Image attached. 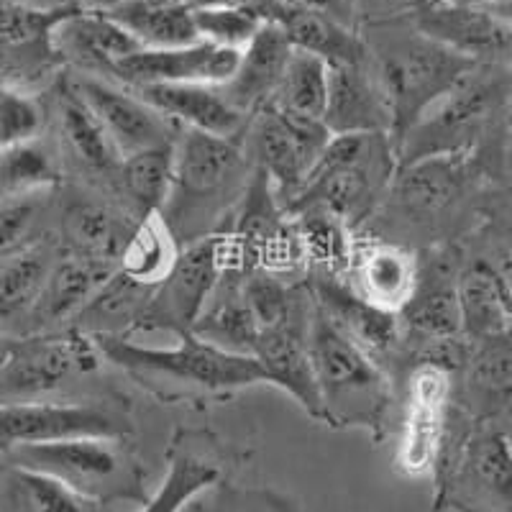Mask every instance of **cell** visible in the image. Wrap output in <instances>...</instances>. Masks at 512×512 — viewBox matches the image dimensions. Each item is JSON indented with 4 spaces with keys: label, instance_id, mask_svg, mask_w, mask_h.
Returning <instances> with one entry per match:
<instances>
[{
    "label": "cell",
    "instance_id": "obj_53",
    "mask_svg": "<svg viewBox=\"0 0 512 512\" xmlns=\"http://www.w3.org/2000/svg\"><path fill=\"white\" fill-rule=\"evenodd\" d=\"M387 3H392V0H356V6H359V13H361V8H382V6H387Z\"/></svg>",
    "mask_w": 512,
    "mask_h": 512
},
{
    "label": "cell",
    "instance_id": "obj_19",
    "mask_svg": "<svg viewBox=\"0 0 512 512\" xmlns=\"http://www.w3.org/2000/svg\"><path fill=\"white\" fill-rule=\"evenodd\" d=\"M405 13L423 34L474 62L507 64L512 59V21L487 8L454 0H415Z\"/></svg>",
    "mask_w": 512,
    "mask_h": 512
},
{
    "label": "cell",
    "instance_id": "obj_29",
    "mask_svg": "<svg viewBox=\"0 0 512 512\" xmlns=\"http://www.w3.org/2000/svg\"><path fill=\"white\" fill-rule=\"evenodd\" d=\"M326 126L331 134H390V111L372 59L354 64H331Z\"/></svg>",
    "mask_w": 512,
    "mask_h": 512
},
{
    "label": "cell",
    "instance_id": "obj_3",
    "mask_svg": "<svg viewBox=\"0 0 512 512\" xmlns=\"http://www.w3.org/2000/svg\"><path fill=\"white\" fill-rule=\"evenodd\" d=\"M254 169L249 131L216 136L180 126L175 139V180L162 221L177 244L187 246L216 231L239 203Z\"/></svg>",
    "mask_w": 512,
    "mask_h": 512
},
{
    "label": "cell",
    "instance_id": "obj_12",
    "mask_svg": "<svg viewBox=\"0 0 512 512\" xmlns=\"http://www.w3.org/2000/svg\"><path fill=\"white\" fill-rule=\"evenodd\" d=\"M418 280L405 308L400 310V323L405 341H402V359L397 367L395 382L402 379L410 356L420 346L431 341H448L459 338L461 310H459V274L464 264V244L428 246L418 251Z\"/></svg>",
    "mask_w": 512,
    "mask_h": 512
},
{
    "label": "cell",
    "instance_id": "obj_6",
    "mask_svg": "<svg viewBox=\"0 0 512 512\" xmlns=\"http://www.w3.org/2000/svg\"><path fill=\"white\" fill-rule=\"evenodd\" d=\"M310 359L323 402V423L346 431L361 428L382 443L392 431L397 384L367 351L333 326L315 305L310 318Z\"/></svg>",
    "mask_w": 512,
    "mask_h": 512
},
{
    "label": "cell",
    "instance_id": "obj_17",
    "mask_svg": "<svg viewBox=\"0 0 512 512\" xmlns=\"http://www.w3.org/2000/svg\"><path fill=\"white\" fill-rule=\"evenodd\" d=\"M331 136L323 121L297 116L277 103H267L251 118L249 149L254 164L267 172L285 210L308 180Z\"/></svg>",
    "mask_w": 512,
    "mask_h": 512
},
{
    "label": "cell",
    "instance_id": "obj_38",
    "mask_svg": "<svg viewBox=\"0 0 512 512\" xmlns=\"http://www.w3.org/2000/svg\"><path fill=\"white\" fill-rule=\"evenodd\" d=\"M52 267V249L41 241L0 259V320L31 318Z\"/></svg>",
    "mask_w": 512,
    "mask_h": 512
},
{
    "label": "cell",
    "instance_id": "obj_36",
    "mask_svg": "<svg viewBox=\"0 0 512 512\" xmlns=\"http://www.w3.org/2000/svg\"><path fill=\"white\" fill-rule=\"evenodd\" d=\"M108 16L134 36L144 49H172L198 41L190 3L126 0Z\"/></svg>",
    "mask_w": 512,
    "mask_h": 512
},
{
    "label": "cell",
    "instance_id": "obj_31",
    "mask_svg": "<svg viewBox=\"0 0 512 512\" xmlns=\"http://www.w3.org/2000/svg\"><path fill=\"white\" fill-rule=\"evenodd\" d=\"M57 113L62 139L72 159L85 172L116 187L123 157L103 123H100V118L93 113V108L77 93L72 77H64L62 85H59Z\"/></svg>",
    "mask_w": 512,
    "mask_h": 512
},
{
    "label": "cell",
    "instance_id": "obj_5",
    "mask_svg": "<svg viewBox=\"0 0 512 512\" xmlns=\"http://www.w3.org/2000/svg\"><path fill=\"white\" fill-rule=\"evenodd\" d=\"M510 67L477 64L425 113L397 146V167L441 154H479L502 182V149L510 134Z\"/></svg>",
    "mask_w": 512,
    "mask_h": 512
},
{
    "label": "cell",
    "instance_id": "obj_9",
    "mask_svg": "<svg viewBox=\"0 0 512 512\" xmlns=\"http://www.w3.org/2000/svg\"><path fill=\"white\" fill-rule=\"evenodd\" d=\"M8 464L59 479L98 505H144L146 466L131 436H85L70 441L21 446L6 454Z\"/></svg>",
    "mask_w": 512,
    "mask_h": 512
},
{
    "label": "cell",
    "instance_id": "obj_42",
    "mask_svg": "<svg viewBox=\"0 0 512 512\" xmlns=\"http://www.w3.org/2000/svg\"><path fill=\"white\" fill-rule=\"evenodd\" d=\"M59 180L57 159L39 139L0 149V200L54 190Z\"/></svg>",
    "mask_w": 512,
    "mask_h": 512
},
{
    "label": "cell",
    "instance_id": "obj_28",
    "mask_svg": "<svg viewBox=\"0 0 512 512\" xmlns=\"http://www.w3.org/2000/svg\"><path fill=\"white\" fill-rule=\"evenodd\" d=\"M116 269V264L98 262V259H88V256L72 254V251L57 256L47 285H44V292H41L39 303H36L34 313L29 318L31 331H59L64 323L70 328L72 320L93 300L100 285Z\"/></svg>",
    "mask_w": 512,
    "mask_h": 512
},
{
    "label": "cell",
    "instance_id": "obj_15",
    "mask_svg": "<svg viewBox=\"0 0 512 512\" xmlns=\"http://www.w3.org/2000/svg\"><path fill=\"white\" fill-rule=\"evenodd\" d=\"M103 361L88 333L75 328L16 338L0 369V402L41 400L77 374H93Z\"/></svg>",
    "mask_w": 512,
    "mask_h": 512
},
{
    "label": "cell",
    "instance_id": "obj_47",
    "mask_svg": "<svg viewBox=\"0 0 512 512\" xmlns=\"http://www.w3.org/2000/svg\"><path fill=\"white\" fill-rule=\"evenodd\" d=\"M297 6L318 11L323 16L333 18L338 24L349 26V29H359V6L356 0H295Z\"/></svg>",
    "mask_w": 512,
    "mask_h": 512
},
{
    "label": "cell",
    "instance_id": "obj_21",
    "mask_svg": "<svg viewBox=\"0 0 512 512\" xmlns=\"http://www.w3.org/2000/svg\"><path fill=\"white\" fill-rule=\"evenodd\" d=\"M310 318H313V295L292 318L256 336L254 359L262 364L267 382L277 384L310 418L323 423V402L310 359Z\"/></svg>",
    "mask_w": 512,
    "mask_h": 512
},
{
    "label": "cell",
    "instance_id": "obj_1",
    "mask_svg": "<svg viewBox=\"0 0 512 512\" xmlns=\"http://www.w3.org/2000/svg\"><path fill=\"white\" fill-rule=\"evenodd\" d=\"M497 169L479 154H441L397 167L377 216L361 233L397 241L415 251L464 241L482 218Z\"/></svg>",
    "mask_w": 512,
    "mask_h": 512
},
{
    "label": "cell",
    "instance_id": "obj_52",
    "mask_svg": "<svg viewBox=\"0 0 512 512\" xmlns=\"http://www.w3.org/2000/svg\"><path fill=\"white\" fill-rule=\"evenodd\" d=\"M13 346H16V338H11V336H0V369L6 367V361L11 359Z\"/></svg>",
    "mask_w": 512,
    "mask_h": 512
},
{
    "label": "cell",
    "instance_id": "obj_22",
    "mask_svg": "<svg viewBox=\"0 0 512 512\" xmlns=\"http://www.w3.org/2000/svg\"><path fill=\"white\" fill-rule=\"evenodd\" d=\"M241 52L213 41L198 39L185 47L141 49L113 72V82L136 90L144 85H180V82H208L223 85L236 75Z\"/></svg>",
    "mask_w": 512,
    "mask_h": 512
},
{
    "label": "cell",
    "instance_id": "obj_24",
    "mask_svg": "<svg viewBox=\"0 0 512 512\" xmlns=\"http://www.w3.org/2000/svg\"><path fill=\"white\" fill-rule=\"evenodd\" d=\"M418 251L397 241L356 233V249L349 269V285L377 308L400 313L418 280Z\"/></svg>",
    "mask_w": 512,
    "mask_h": 512
},
{
    "label": "cell",
    "instance_id": "obj_11",
    "mask_svg": "<svg viewBox=\"0 0 512 512\" xmlns=\"http://www.w3.org/2000/svg\"><path fill=\"white\" fill-rule=\"evenodd\" d=\"M228 264L231 249L221 228L182 246L177 262L154 290L136 331H167L175 338L195 331Z\"/></svg>",
    "mask_w": 512,
    "mask_h": 512
},
{
    "label": "cell",
    "instance_id": "obj_39",
    "mask_svg": "<svg viewBox=\"0 0 512 512\" xmlns=\"http://www.w3.org/2000/svg\"><path fill=\"white\" fill-rule=\"evenodd\" d=\"M6 512H103V505L82 497L59 479L24 466L0 469Z\"/></svg>",
    "mask_w": 512,
    "mask_h": 512
},
{
    "label": "cell",
    "instance_id": "obj_32",
    "mask_svg": "<svg viewBox=\"0 0 512 512\" xmlns=\"http://www.w3.org/2000/svg\"><path fill=\"white\" fill-rule=\"evenodd\" d=\"M128 216H131L128 210H118L108 200L77 195L67 203L62 216L67 251L118 267L123 246L139 223Z\"/></svg>",
    "mask_w": 512,
    "mask_h": 512
},
{
    "label": "cell",
    "instance_id": "obj_45",
    "mask_svg": "<svg viewBox=\"0 0 512 512\" xmlns=\"http://www.w3.org/2000/svg\"><path fill=\"white\" fill-rule=\"evenodd\" d=\"M47 126V111L34 93L0 80V149L36 141Z\"/></svg>",
    "mask_w": 512,
    "mask_h": 512
},
{
    "label": "cell",
    "instance_id": "obj_49",
    "mask_svg": "<svg viewBox=\"0 0 512 512\" xmlns=\"http://www.w3.org/2000/svg\"><path fill=\"white\" fill-rule=\"evenodd\" d=\"M75 3L82 8V11L111 13V11H116L121 3H126V0H75Z\"/></svg>",
    "mask_w": 512,
    "mask_h": 512
},
{
    "label": "cell",
    "instance_id": "obj_35",
    "mask_svg": "<svg viewBox=\"0 0 512 512\" xmlns=\"http://www.w3.org/2000/svg\"><path fill=\"white\" fill-rule=\"evenodd\" d=\"M172 180H175V141L123 157L116 190L121 192L123 208L136 221H144L162 213L172 192Z\"/></svg>",
    "mask_w": 512,
    "mask_h": 512
},
{
    "label": "cell",
    "instance_id": "obj_48",
    "mask_svg": "<svg viewBox=\"0 0 512 512\" xmlns=\"http://www.w3.org/2000/svg\"><path fill=\"white\" fill-rule=\"evenodd\" d=\"M0 6H24V8H41V11H52V8L77 6L75 0H0Z\"/></svg>",
    "mask_w": 512,
    "mask_h": 512
},
{
    "label": "cell",
    "instance_id": "obj_33",
    "mask_svg": "<svg viewBox=\"0 0 512 512\" xmlns=\"http://www.w3.org/2000/svg\"><path fill=\"white\" fill-rule=\"evenodd\" d=\"M244 277L246 269L228 264L192 333H198L200 338L226 351H233V354L254 356L259 328H256V320L251 315L249 303H246Z\"/></svg>",
    "mask_w": 512,
    "mask_h": 512
},
{
    "label": "cell",
    "instance_id": "obj_55",
    "mask_svg": "<svg viewBox=\"0 0 512 512\" xmlns=\"http://www.w3.org/2000/svg\"><path fill=\"white\" fill-rule=\"evenodd\" d=\"M169 3H187V0H169Z\"/></svg>",
    "mask_w": 512,
    "mask_h": 512
},
{
    "label": "cell",
    "instance_id": "obj_51",
    "mask_svg": "<svg viewBox=\"0 0 512 512\" xmlns=\"http://www.w3.org/2000/svg\"><path fill=\"white\" fill-rule=\"evenodd\" d=\"M492 423H495L497 428H500V433H502V436H505L507 446H510V451H512V405L505 410V413L500 415V418L492 420Z\"/></svg>",
    "mask_w": 512,
    "mask_h": 512
},
{
    "label": "cell",
    "instance_id": "obj_27",
    "mask_svg": "<svg viewBox=\"0 0 512 512\" xmlns=\"http://www.w3.org/2000/svg\"><path fill=\"white\" fill-rule=\"evenodd\" d=\"M459 310L466 341L495 336L512 326V280L466 246L459 274Z\"/></svg>",
    "mask_w": 512,
    "mask_h": 512
},
{
    "label": "cell",
    "instance_id": "obj_14",
    "mask_svg": "<svg viewBox=\"0 0 512 512\" xmlns=\"http://www.w3.org/2000/svg\"><path fill=\"white\" fill-rule=\"evenodd\" d=\"M167 474L139 512H185L208 489L231 482L251 459L249 448L226 441L210 428H177L167 446Z\"/></svg>",
    "mask_w": 512,
    "mask_h": 512
},
{
    "label": "cell",
    "instance_id": "obj_25",
    "mask_svg": "<svg viewBox=\"0 0 512 512\" xmlns=\"http://www.w3.org/2000/svg\"><path fill=\"white\" fill-rule=\"evenodd\" d=\"M54 49L62 62L75 67L77 75L113 80L118 62L144 47L108 13L75 8L54 29Z\"/></svg>",
    "mask_w": 512,
    "mask_h": 512
},
{
    "label": "cell",
    "instance_id": "obj_18",
    "mask_svg": "<svg viewBox=\"0 0 512 512\" xmlns=\"http://www.w3.org/2000/svg\"><path fill=\"white\" fill-rule=\"evenodd\" d=\"M305 282L315 305L326 313L333 326L351 338L361 351H367L395 379L402 359V341H405L400 315L387 313L364 300L344 277L308 272Z\"/></svg>",
    "mask_w": 512,
    "mask_h": 512
},
{
    "label": "cell",
    "instance_id": "obj_41",
    "mask_svg": "<svg viewBox=\"0 0 512 512\" xmlns=\"http://www.w3.org/2000/svg\"><path fill=\"white\" fill-rule=\"evenodd\" d=\"M177 254H180V244L162 216H149L136 223L128 236L121 259H118V269L144 285L157 287L177 262Z\"/></svg>",
    "mask_w": 512,
    "mask_h": 512
},
{
    "label": "cell",
    "instance_id": "obj_46",
    "mask_svg": "<svg viewBox=\"0 0 512 512\" xmlns=\"http://www.w3.org/2000/svg\"><path fill=\"white\" fill-rule=\"evenodd\" d=\"M47 195L49 190L0 200V259L36 244L34 233L47 208Z\"/></svg>",
    "mask_w": 512,
    "mask_h": 512
},
{
    "label": "cell",
    "instance_id": "obj_34",
    "mask_svg": "<svg viewBox=\"0 0 512 512\" xmlns=\"http://www.w3.org/2000/svg\"><path fill=\"white\" fill-rule=\"evenodd\" d=\"M154 290H157L154 285H144L116 269L100 285L93 300L72 320L70 328L88 333V336H131L139 326Z\"/></svg>",
    "mask_w": 512,
    "mask_h": 512
},
{
    "label": "cell",
    "instance_id": "obj_20",
    "mask_svg": "<svg viewBox=\"0 0 512 512\" xmlns=\"http://www.w3.org/2000/svg\"><path fill=\"white\" fill-rule=\"evenodd\" d=\"M72 82L82 100L100 118L121 157L152 149V146L172 144L180 134V126L175 121L154 111L152 105L131 88L90 75H72Z\"/></svg>",
    "mask_w": 512,
    "mask_h": 512
},
{
    "label": "cell",
    "instance_id": "obj_23",
    "mask_svg": "<svg viewBox=\"0 0 512 512\" xmlns=\"http://www.w3.org/2000/svg\"><path fill=\"white\" fill-rule=\"evenodd\" d=\"M454 400L477 423H492L512 405V326L469 341L464 367L454 377Z\"/></svg>",
    "mask_w": 512,
    "mask_h": 512
},
{
    "label": "cell",
    "instance_id": "obj_43",
    "mask_svg": "<svg viewBox=\"0 0 512 512\" xmlns=\"http://www.w3.org/2000/svg\"><path fill=\"white\" fill-rule=\"evenodd\" d=\"M192 18L200 39L239 52H244L259 29L267 24L254 11L236 3H198L192 6Z\"/></svg>",
    "mask_w": 512,
    "mask_h": 512
},
{
    "label": "cell",
    "instance_id": "obj_16",
    "mask_svg": "<svg viewBox=\"0 0 512 512\" xmlns=\"http://www.w3.org/2000/svg\"><path fill=\"white\" fill-rule=\"evenodd\" d=\"M454 400V374L418 361L402 374V423L395 464L408 479H433Z\"/></svg>",
    "mask_w": 512,
    "mask_h": 512
},
{
    "label": "cell",
    "instance_id": "obj_30",
    "mask_svg": "<svg viewBox=\"0 0 512 512\" xmlns=\"http://www.w3.org/2000/svg\"><path fill=\"white\" fill-rule=\"evenodd\" d=\"M295 47L277 24H264L249 47L241 52L236 75L223 82L221 90L244 116L254 118L280 88Z\"/></svg>",
    "mask_w": 512,
    "mask_h": 512
},
{
    "label": "cell",
    "instance_id": "obj_50",
    "mask_svg": "<svg viewBox=\"0 0 512 512\" xmlns=\"http://www.w3.org/2000/svg\"><path fill=\"white\" fill-rule=\"evenodd\" d=\"M502 187H512V128L502 149Z\"/></svg>",
    "mask_w": 512,
    "mask_h": 512
},
{
    "label": "cell",
    "instance_id": "obj_13",
    "mask_svg": "<svg viewBox=\"0 0 512 512\" xmlns=\"http://www.w3.org/2000/svg\"><path fill=\"white\" fill-rule=\"evenodd\" d=\"M134 423L121 402H0V454L21 446L85 436H131Z\"/></svg>",
    "mask_w": 512,
    "mask_h": 512
},
{
    "label": "cell",
    "instance_id": "obj_4",
    "mask_svg": "<svg viewBox=\"0 0 512 512\" xmlns=\"http://www.w3.org/2000/svg\"><path fill=\"white\" fill-rule=\"evenodd\" d=\"M405 21V26L395 18L377 21L372 26V39L364 36L374 75L390 111V139L395 152L410 128L438 100L446 98L477 64H482L423 34L408 13Z\"/></svg>",
    "mask_w": 512,
    "mask_h": 512
},
{
    "label": "cell",
    "instance_id": "obj_2",
    "mask_svg": "<svg viewBox=\"0 0 512 512\" xmlns=\"http://www.w3.org/2000/svg\"><path fill=\"white\" fill-rule=\"evenodd\" d=\"M103 361L121 369L146 395L164 405L213 408L239 395L246 387L267 382L254 356L233 354L210 344L198 333H185L175 346H144L128 336H90Z\"/></svg>",
    "mask_w": 512,
    "mask_h": 512
},
{
    "label": "cell",
    "instance_id": "obj_7",
    "mask_svg": "<svg viewBox=\"0 0 512 512\" xmlns=\"http://www.w3.org/2000/svg\"><path fill=\"white\" fill-rule=\"evenodd\" d=\"M433 484V512H512V451L500 428L451 400Z\"/></svg>",
    "mask_w": 512,
    "mask_h": 512
},
{
    "label": "cell",
    "instance_id": "obj_44",
    "mask_svg": "<svg viewBox=\"0 0 512 512\" xmlns=\"http://www.w3.org/2000/svg\"><path fill=\"white\" fill-rule=\"evenodd\" d=\"M185 512H297V505L280 489L241 487L231 479L192 500Z\"/></svg>",
    "mask_w": 512,
    "mask_h": 512
},
{
    "label": "cell",
    "instance_id": "obj_37",
    "mask_svg": "<svg viewBox=\"0 0 512 512\" xmlns=\"http://www.w3.org/2000/svg\"><path fill=\"white\" fill-rule=\"evenodd\" d=\"M295 221L297 236L303 244L308 272L333 274V277H349L351 259L356 249V231L344 223L331 210L308 205L290 213Z\"/></svg>",
    "mask_w": 512,
    "mask_h": 512
},
{
    "label": "cell",
    "instance_id": "obj_8",
    "mask_svg": "<svg viewBox=\"0 0 512 512\" xmlns=\"http://www.w3.org/2000/svg\"><path fill=\"white\" fill-rule=\"evenodd\" d=\"M395 172L397 152L390 134H333L287 213L318 205L361 233L377 216Z\"/></svg>",
    "mask_w": 512,
    "mask_h": 512
},
{
    "label": "cell",
    "instance_id": "obj_26",
    "mask_svg": "<svg viewBox=\"0 0 512 512\" xmlns=\"http://www.w3.org/2000/svg\"><path fill=\"white\" fill-rule=\"evenodd\" d=\"M154 111L175 121L177 126L195 128L216 136L246 134L251 118L226 98L221 85L208 82H180V85H144L136 88Z\"/></svg>",
    "mask_w": 512,
    "mask_h": 512
},
{
    "label": "cell",
    "instance_id": "obj_10",
    "mask_svg": "<svg viewBox=\"0 0 512 512\" xmlns=\"http://www.w3.org/2000/svg\"><path fill=\"white\" fill-rule=\"evenodd\" d=\"M218 228L226 233L231 264L236 267L246 272L280 274L287 280L297 274H308L295 221L259 164H254L239 203L233 205Z\"/></svg>",
    "mask_w": 512,
    "mask_h": 512
},
{
    "label": "cell",
    "instance_id": "obj_54",
    "mask_svg": "<svg viewBox=\"0 0 512 512\" xmlns=\"http://www.w3.org/2000/svg\"><path fill=\"white\" fill-rule=\"evenodd\" d=\"M507 121H510V128H512V67H510V105H507Z\"/></svg>",
    "mask_w": 512,
    "mask_h": 512
},
{
    "label": "cell",
    "instance_id": "obj_40",
    "mask_svg": "<svg viewBox=\"0 0 512 512\" xmlns=\"http://www.w3.org/2000/svg\"><path fill=\"white\" fill-rule=\"evenodd\" d=\"M328 95H331V64L315 54L295 49L280 88L269 103H277L297 116L323 121L328 111Z\"/></svg>",
    "mask_w": 512,
    "mask_h": 512
}]
</instances>
